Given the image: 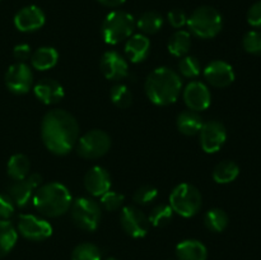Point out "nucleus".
<instances>
[{"label": "nucleus", "mask_w": 261, "mask_h": 260, "mask_svg": "<svg viewBox=\"0 0 261 260\" xmlns=\"http://www.w3.org/2000/svg\"><path fill=\"white\" fill-rule=\"evenodd\" d=\"M120 224L126 235L134 239H142L149 231V219L140 211L133 205L124 206L120 213Z\"/></svg>", "instance_id": "nucleus-10"}, {"label": "nucleus", "mask_w": 261, "mask_h": 260, "mask_svg": "<svg viewBox=\"0 0 261 260\" xmlns=\"http://www.w3.org/2000/svg\"><path fill=\"white\" fill-rule=\"evenodd\" d=\"M163 18L160 13L154 10L145 12L135 20V27L140 30L143 35H154L162 28Z\"/></svg>", "instance_id": "nucleus-28"}, {"label": "nucleus", "mask_w": 261, "mask_h": 260, "mask_svg": "<svg viewBox=\"0 0 261 260\" xmlns=\"http://www.w3.org/2000/svg\"><path fill=\"white\" fill-rule=\"evenodd\" d=\"M105 260H119V259H116V257H107V259Z\"/></svg>", "instance_id": "nucleus-42"}, {"label": "nucleus", "mask_w": 261, "mask_h": 260, "mask_svg": "<svg viewBox=\"0 0 261 260\" xmlns=\"http://www.w3.org/2000/svg\"><path fill=\"white\" fill-rule=\"evenodd\" d=\"M84 188L91 195L99 196L111 190V176L106 168L93 166L84 175Z\"/></svg>", "instance_id": "nucleus-18"}, {"label": "nucleus", "mask_w": 261, "mask_h": 260, "mask_svg": "<svg viewBox=\"0 0 261 260\" xmlns=\"http://www.w3.org/2000/svg\"><path fill=\"white\" fill-rule=\"evenodd\" d=\"M79 125L75 117L65 110L54 109L43 116L41 138L45 147L56 155L70 153L76 145Z\"/></svg>", "instance_id": "nucleus-1"}, {"label": "nucleus", "mask_w": 261, "mask_h": 260, "mask_svg": "<svg viewBox=\"0 0 261 260\" xmlns=\"http://www.w3.org/2000/svg\"><path fill=\"white\" fill-rule=\"evenodd\" d=\"M158 190L152 185H143L135 190L133 200L138 205H148L157 199Z\"/></svg>", "instance_id": "nucleus-34"}, {"label": "nucleus", "mask_w": 261, "mask_h": 260, "mask_svg": "<svg viewBox=\"0 0 261 260\" xmlns=\"http://www.w3.org/2000/svg\"><path fill=\"white\" fill-rule=\"evenodd\" d=\"M30 60L36 70L45 71L56 66L59 61V53L56 48L51 47V46H42V47L33 51Z\"/></svg>", "instance_id": "nucleus-22"}, {"label": "nucleus", "mask_w": 261, "mask_h": 260, "mask_svg": "<svg viewBox=\"0 0 261 260\" xmlns=\"http://www.w3.org/2000/svg\"><path fill=\"white\" fill-rule=\"evenodd\" d=\"M167 19L170 24L173 28H177V30L178 28H182L188 23V17H186L185 12L181 9H172L171 12H168Z\"/></svg>", "instance_id": "nucleus-38"}, {"label": "nucleus", "mask_w": 261, "mask_h": 260, "mask_svg": "<svg viewBox=\"0 0 261 260\" xmlns=\"http://www.w3.org/2000/svg\"><path fill=\"white\" fill-rule=\"evenodd\" d=\"M182 89V81L178 73L166 66L154 69L147 76L144 91L148 99L157 106H168L176 102Z\"/></svg>", "instance_id": "nucleus-2"}, {"label": "nucleus", "mask_w": 261, "mask_h": 260, "mask_svg": "<svg viewBox=\"0 0 261 260\" xmlns=\"http://www.w3.org/2000/svg\"><path fill=\"white\" fill-rule=\"evenodd\" d=\"M182 98L189 110L199 112L204 111L211 106L212 94L203 82L193 81L184 89Z\"/></svg>", "instance_id": "nucleus-14"}, {"label": "nucleus", "mask_w": 261, "mask_h": 260, "mask_svg": "<svg viewBox=\"0 0 261 260\" xmlns=\"http://www.w3.org/2000/svg\"><path fill=\"white\" fill-rule=\"evenodd\" d=\"M203 124L204 121L200 115L195 111H191V110H186V111L178 114L177 120H176L178 132L186 137L199 134Z\"/></svg>", "instance_id": "nucleus-23"}, {"label": "nucleus", "mask_w": 261, "mask_h": 260, "mask_svg": "<svg viewBox=\"0 0 261 260\" xmlns=\"http://www.w3.org/2000/svg\"><path fill=\"white\" fill-rule=\"evenodd\" d=\"M46 22L45 13L36 5L22 8L14 17V25L20 32H35L43 27Z\"/></svg>", "instance_id": "nucleus-17"}, {"label": "nucleus", "mask_w": 261, "mask_h": 260, "mask_svg": "<svg viewBox=\"0 0 261 260\" xmlns=\"http://www.w3.org/2000/svg\"><path fill=\"white\" fill-rule=\"evenodd\" d=\"M76 152L82 158L96 160L103 157L111 148V138L106 132L93 129L82 135L76 142Z\"/></svg>", "instance_id": "nucleus-8"}, {"label": "nucleus", "mask_w": 261, "mask_h": 260, "mask_svg": "<svg viewBox=\"0 0 261 260\" xmlns=\"http://www.w3.org/2000/svg\"><path fill=\"white\" fill-rule=\"evenodd\" d=\"M178 73L185 78H196L201 73L200 61L195 56H182L178 61Z\"/></svg>", "instance_id": "nucleus-33"}, {"label": "nucleus", "mask_w": 261, "mask_h": 260, "mask_svg": "<svg viewBox=\"0 0 261 260\" xmlns=\"http://www.w3.org/2000/svg\"><path fill=\"white\" fill-rule=\"evenodd\" d=\"M18 232L30 241H45L53 235V226L46 219L33 214L18 217Z\"/></svg>", "instance_id": "nucleus-9"}, {"label": "nucleus", "mask_w": 261, "mask_h": 260, "mask_svg": "<svg viewBox=\"0 0 261 260\" xmlns=\"http://www.w3.org/2000/svg\"><path fill=\"white\" fill-rule=\"evenodd\" d=\"M70 216L78 228L93 232L101 222V205L94 199L82 196L71 203Z\"/></svg>", "instance_id": "nucleus-7"}, {"label": "nucleus", "mask_w": 261, "mask_h": 260, "mask_svg": "<svg viewBox=\"0 0 261 260\" xmlns=\"http://www.w3.org/2000/svg\"><path fill=\"white\" fill-rule=\"evenodd\" d=\"M203 198L196 186L191 184H178L170 194V206L184 218H191L199 213Z\"/></svg>", "instance_id": "nucleus-6"}, {"label": "nucleus", "mask_w": 261, "mask_h": 260, "mask_svg": "<svg viewBox=\"0 0 261 260\" xmlns=\"http://www.w3.org/2000/svg\"><path fill=\"white\" fill-rule=\"evenodd\" d=\"M124 201L125 196L122 194L116 193V191L109 190L106 194H103L101 196V205L109 212H114L120 209V206L124 204Z\"/></svg>", "instance_id": "nucleus-36"}, {"label": "nucleus", "mask_w": 261, "mask_h": 260, "mask_svg": "<svg viewBox=\"0 0 261 260\" xmlns=\"http://www.w3.org/2000/svg\"><path fill=\"white\" fill-rule=\"evenodd\" d=\"M33 93L43 105H55L65 96L64 87L55 79L43 78L33 86Z\"/></svg>", "instance_id": "nucleus-19"}, {"label": "nucleus", "mask_w": 261, "mask_h": 260, "mask_svg": "<svg viewBox=\"0 0 261 260\" xmlns=\"http://www.w3.org/2000/svg\"><path fill=\"white\" fill-rule=\"evenodd\" d=\"M15 204L8 194L0 193V219H9L14 214Z\"/></svg>", "instance_id": "nucleus-37"}, {"label": "nucleus", "mask_w": 261, "mask_h": 260, "mask_svg": "<svg viewBox=\"0 0 261 260\" xmlns=\"http://www.w3.org/2000/svg\"><path fill=\"white\" fill-rule=\"evenodd\" d=\"M18 240V232L12 222L8 219H0V257L9 254L15 246Z\"/></svg>", "instance_id": "nucleus-26"}, {"label": "nucleus", "mask_w": 261, "mask_h": 260, "mask_svg": "<svg viewBox=\"0 0 261 260\" xmlns=\"http://www.w3.org/2000/svg\"><path fill=\"white\" fill-rule=\"evenodd\" d=\"M201 149L205 153H217L227 140L226 126L221 121L209 120L204 122L199 132Z\"/></svg>", "instance_id": "nucleus-13"}, {"label": "nucleus", "mask_w": 261, "mask_h": 260, "mask_svg": "<svg viewBox=\"0 0 261 260\" xmlns=\"http://www.w3.org/2000/svg\"><path fill=\"white\" fill-rule=\"evenodd\" d=\"M99 68L105 78L109 81H121L129 75V65L124 56L117 51L110 50L102 55Z\"/></svg>", "instance_id": "nucleus-15"}, {"label": "nucleus", "mask_w": 261, "mask_h": 260, "mask_svg": "<svg viewBox=\"0 0 261 260\" xmlns=\"http://www.w3.org/2000/svg\"><path fill=\"white\" fill-rule=\"evenodd\" d=\"M176 256L178 260H206L208 250L198 240H184L176 246Z\"/></svg>", "instance_id": "nucleus-21"}, {"label": "nucleus", "mask_w": 261, "mask_h": 260, "mask_svg": "<svg viewBox=\"0 0 261 260\" xmlns=\"http://www.w3.org/2000/svg\"><path fill=\"white\" fill-rule=\"evenodd\" d=\"M173 211L170 206V204H160V205L154 206L148 216L149 223L152 226L161 228V227H166L171 221H172Z\"/></svg>", "instance_id": "nucleus-30"}, {"label": "nucleus", "mask_w": 261, "mask_h": 260, "mask_svg": "<svg viewBox=\"0 0 261 260\" xmlns=\"http://www.w3.org/2000/svg\"><path fill=\"white\" fill-rule=\"evenodd\" d=\"M150 53V40L143 33L132 35L126 40L125 45V54L126 58L132 63L138 64L144 61L149 56Z\"/></svg>", "instance_id": "nucleus-20"}, {"label": "nucleus", "mask_w": 261, "mask_h": 260, "mask_svg": "<svg viewBox=\"0 0 261 260\" xmlns=\"http://www.w3.org/2000/svg\"><path fill=\"white\" fill-rule=\"evenodd\" d=\"M191 47V36L188 31L178 30L172 33L167 42L168 53L176 58H182Z\"/></svg>", "instance_id": "nucleus-25"}, {"label": "nucleus", "mask_w": 261, "mask_h": 260, "mask_svg": "<svg viewBox=\"0 0 261 260\" xmlns=\"http://www.w3.org/2000/svg\"><path fill=\"white\" fill-rule=\"evenodd\" d=\"M42 185V176L40 173H30L27 178L19 181H13L8 188V195L18 208H24L37 188Z\"/></svg>", "instance_id": "nucleus-12"}, {"label": "nucleus", "mask_w": 261, "mask_h": 260, "mask_svg": "<svg viewBox=\"0 0 261 260\" xmlns=\"http://www.w3.org/2000/svg\"><path fill=\"white\" fill-rule=\"evenodd\" d=\"M31 47L27 43H19L13 48V56L17 63H25L31 58Z\"/></svg>", "instance_id": "nucleus-40"}, {"label": "nucleus", "mask_w": 261, "mask_h": 260, "mask_svg": "<svg viewBox=\"0 0 261 260\" xmlns=\"http://www.w3.org/2000/svg\"><path fill=\"white\" fill-rule=\"evenodd\" d=\"M5 86L12 93L25 94L33 86L32 69L25 63H15L8 68L4 76Z\"/></svg>", "instance_id": "nucleus-11"}, {"label": "nucleus", "mask_w": 261, "mask_h": 260, "mask_svg": "<svg viewBox=\"0 0 261 260\" xmlns=\"http://www.w3.org/2000/svg\"><path fill=\"white\" fill-rule=\"evenodd\" d=\"M247 22L251 27L261 28V0L250 7L247 12Z\"/></svg>", "instance_id": "nucleus-39"}, {"label": "nucleus", "mask_w": 261, "mask_h": 260, "mask_svg": "<svg viewBox=\"0 0 261 260\" xmlns=\"http://www.w3.org/2000/svg\"><path fill=\"white\" fill-rule=\"evenodd\" d=\"M33 205L40 212L41 214L50 218H56L70 209L73 198L64 184L53 183L43 184L40 188H37L36 193L33 194Z\"/></svg>", "instance_id": "nucleus-3"}, {"label": "nucleus", "mask_w": 261, "mask_h": 260, "mask_svg": "<svg viewBox=\"0 0 261 260\" xmlns=\"http://www.w3.org/2000/svg\"><path fill=\"white\" fill-rule=\"evenodd\" d=\"M242 47L252 55H261V31H250L242 38Z\"/></svg>", "instance_id": "nucleus-35"}, {"label": "nucleus", "mask_w": 261, "mask_h": 260, "mask_svg": "<svg viewBox=\"0 0 261 260\" xmlns=\"http://www.w3.org/2000/svg\"><path fill=\"white\" fill-rule=\"evenodd\" d=\"M99 4L105 5V7H109V8H117L120 5L124 4L126 0H97Z\"/></svg>", "instance_id": "nucleus-41"}, {"label": "nucleus", "mask_w": 261, "mask_h": 260, "mask_svg": "<svg viewBox=\"0 0 261 260\" xmlns=\"http://www.w3.org/2000/svg\"><path fill=\"white\" fill-rule=\"evenodd\" d=\"M204 78L216 88H226L234 82V70L231 64L223 60H214L205 66Z\"/></svg>", "instance_id": "nucleus-16"}, {"label": "nucleus", "mask_w": 261, "mask_h": 260, "mask_svg": "<svg viewBox=\"0 0 261 260\" xmlns=\"http://www.w3.org/2000/svg\"><path fill=\"white\" fill-rule=\"evenodd\" d=\"M135 30V18L124 10L109 13L102 23V38L109 45H117L127 40Z\"/></svg>", "instance_id": "nucleus-5"}, {"label": "nucleus", "mask_w": 261, "mask_h": 260, "mask_svg": "<svg viewBox=\"0 0 261 260\" xmlns=\"http://www.w3.org/2000/svg\"><path fill=\"white\" fill-rule=\"evenodd\" d=\"M240 175V167L233 161H222L214 167L213 170V180L217 184H229L236 180Z\"/></svg>", "instance_id": "nucleus-27"}, {"label": "nucleus", "mask_w": 261, "mask_h": 260, "mask_svg": "<svg viewBox=\"0 0 261 260\" xmlns=\"http://www.w3.org/2000/svg\"><path fill=\"white\" fill-rule=\"evenodd\" d=\"M229 218L226 212L221 208H212L204 214V224L212 232H223L228 226Z\"/></svg>", "instance_id": "nucleus-29"}, {"label": "nucleus", "mask_w": 261, "mask_h": 260, "mask_svg": "<svg viewBox=\"0 0 261 260\" xmlns=\"http://www.w3.org/2000/svg\"><path fill=\"white\" fill-rule=\"evenodd\" d=\"M110 98L116 107L126 109L132 105L133 94L125 84H116V86L112 87L111 92H110Z\"/></svg>", "instance_id": "nucleus-32"}, {"label": "nucleus", "mask_w": 261, "mask_h": 260, "mask_svg": "<svg viewBox=\"0 0 261 260\" xmlns=\"http://www.w3.org/2000/svg\"><path fill=\"white\" fill-rule=\"evenodd\" d=\"M71 260H102V255L96 245L83 242L73 250Z\"/></svg>", "instance_id": "nucleus-31"}, {"label": "nucleus", "mask_w": 261, "mask_h": 260, "mask_svg": "<svg viewBox=\"0 0 261 260\" xmlns=\"http://www.w3.org/2000/svg\"><path fill=\"white\" fill-rule=\"evenodd\" d=\"M190 32L195 37L209 40L218 35L223 27V18L221 13L213 7L203 5L199 7L188 17V23Z\"/></svg>", "instance_id": "nucleus-4"}, {"label": "nucleus", "mask_w": 261, "mask_h": 260, "mask_svg": "<svg viewBox=\"0 0 261 260\" xmlns=\"http://www.w3.org/2000/svg\"><path fill=\"white\" fill-rule=\"evenodd\" d=\"M31 163L27 155L22 154V153H17L13 154L9 158L7 165V172L8 176L12 178L13 181H19L27 178L30 175Z\"/></svg>", "instance_id": "nucleus-24"}]
</instances>
